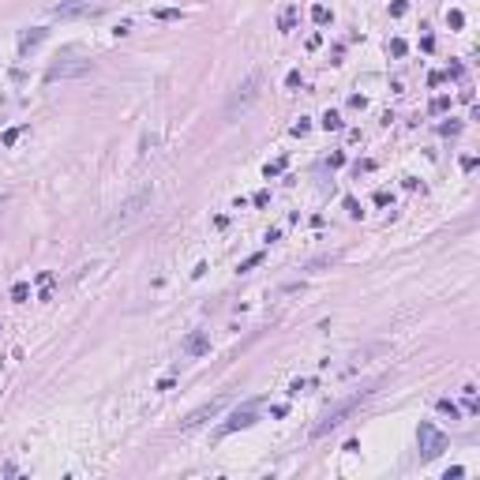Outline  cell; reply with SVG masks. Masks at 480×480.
I'll list each match as a JSON object with an SVG mask.
<instances>
[{
  "label": "cell",
  "mask_w": 480,
  "mask_h": 480,
  "mask_svg": "<svg viewBox=\"0 0 480 480\" xmlns=\"http://www.w3.org/2000/svg\"><path fill=\"white\" fill-rule=\"evenodd\" d=\"M296 26V8L289 4V8H281V15H278V30H293Z\"/></svg>",
  "instance_id": "8fae6325"
},
{
  "label": "cell",
  "mask_w": 480,
  "mask_h": 480,
  "mask_svg": "<svg viewBox=\"0 0 480 480\" xmlns=\"http://www.w3.org/2000/svg\"><path fill=\"white\" fill-rule=\"evenodd\" d=\"M278 173H285V158H278V161H270V165H267V180L278 177Z\"/></svg>",
  "instance_id": "d6986e66"
},
{
  "label": "cell",
  "mask_w": 480,
  "mask_h": 480,
  "mask_svg": "<svg viewBox=\"0 0 480 480\" xmlns=\"http://www.w3.org/2000/svg\"><path fill=\"white\" fill-rule=\"evenodd\" d=\"M443 109H450V98H447V94H439V98L431 101V113H443Z\"/></svg>",
  "instance_id": "7402d4cb"
},
{
  "label": "cell",
  "mask_w": 480,
  "mask_h": 480,
  "mask_svg": "<svg viewBox=\"0 0 480 480\" xmlns=\"http://www.w3.org/2000/svg\"><path fill=\"white\" fill-rule=\"evenodd\" d=\"M308 128H312V120H308V117H300V120H296V124H293V135H304V132H308Z\"/></svg>",
  "instance_id": "603a6c76"
},
{
  "label": "cell",
  "mask_w": 480,
  "mask_h": 480,
  "mask_svg": "<svg viewBox=\"0 0 480 480\" xmlns=\"http://www.w3.org/2000/svg\"><path fill=\"white\" fill-rule=\"evenodd\" d=\"M371 169H375V161H368V158L356 161V173H371Z\"/></svg>",
  "instance_id": "f1b7e54d"
},
{
  "label": "cell",
  "mask_w": 480,
  "mask_h": 480,
  "mask_svg": "<svg viewBox=\"0 0 480 480\" xmlns=\"http://www.w3.org/2000/svg\"><path fill=\"white\" fill-rule=\"evenodd\" d=\"M342 165H345V154L334 150V154H330V169H342Z\"/></svg>",
  "instance_id": "cb8c5ba5"
},
{
  "label": "cell",
  "mask_w": 480,
  "mask_h": 480,
  "mask_svg": "<svg viewBox=\"0 0 480 480\" xmlns=\"http://www.w3.org/2000/svg\"><path fill=\"white\" fill-rule=\"evenodd\" d=\"M319 124L327 128V132H342V117H338L334 109H327V113H323V120H319Z\"/></svg>",
  "instance_id": "7c38bea8"
},
{
  "label": "cell",
  "mask_w": 480,
  "mask_h": 480,
  "mask_svg": "<svg viewBox=\"0 0 480 480\" xmlns=\"http://www.w3.org/2000/svg\"><path fill=\"white\" fill-rule=\"evenodd\" d=\"M465 477V469H462V465H454V469H447V480H462Z\"/></svg>",
  "instance_id": "83f0119b"
},
{
  "label": "cell",
  "mask_w": 480,
  "mask_h": 480,
  "mask_svg": "<svg viewBox=\"0 0 480 480\" xmlns=\"http://www.w3.org/2000/svg\"><path fill=\"white\" fill-rule=\"evenodd\" d=\"M345 210H349V214H353V218H360V203H356V199H353V195H349V199H345Z\"/></svg>",
  "instance_id": "d4e9b609"
},
{
  "label": "cell",
  "mask_w": 480,
  "mask_h": 480,
  "mask_svg": "<svg viewBox=\"0 0 480 480\" xmlns=\"http://www.w3.org/2000/svg\"><path fill=\"white\" fill-rule=\"evenodd\" d=\"M42 42H45V30H42V26H34V30H23V34H19V53L26 57V53L38 49Z\"/></svg>",
  "instance_id": "30bf717a"
},
{
  "label": "cell",
  "mask_w": 480,
  "mask_h": 480,
  "mask_svg": "<svg viewBox=\"0 0 480 480\" xmlns=\"http://www.w3.org/2000/svg\"><path fill=\"white\" fill-rule=\"evenodd\" d=\"M90 71V60H79L75 53H64V57H57L49 64V71H45V83H57V79H75V75H86Z\"/></svg>",
  "instance_id": "277c9868"
},
{
  "label": "cell",
  "mask_w": 480,
  "mask_h": 480,
  "mask_svg": "<svg viewBox=\"0 0 480 480\" xmlns=\"http://www.w3.org/2000/svg\"><path fill=\"white\" fill-rule=\"evenodd\" d=\"M150 203H154V188H139L135 195H128V199L120 203L117 210H113V218L105 221V236L128 233L135 221H143V218H146V210H150Z\"/></svg>",
  "instance_id": "6da1fadb"
},
{
  "label": "cell",
  "mask_w": 480,
  "mask_h": 480,
  "mask_svg": "<svg viewBox=\"0 0 480 480\" xmlns=\"http://www.w3.org/2000/svg\"><path fill=\"white\" fill-rule=\"evenodd\" d=\"M312 23H319V26H327V23H330V11L323 8V4H315V8H312Z\"/></svg>",
  "instance_id": "9a60e30c"
},
{
  "label": "cell",
  "mask_w": 480,
  "mask_h": 480,
  "mask_svg": "<svg viewBox=\"0 0 480 480\" xmlns=\"http://www.w3.org/2000/svg\"><path fill=\"white\" fill-rule=\"evenodd\" d=\"M19 135H23V128H8V132L0 135V143H4V146H11V143L19 139Z\"/></svg>",
  "instance_id": "ac0fdd59"
},
{
  "label": "cell",
  "mask_w": 480,
  "mask_h": 480,
  "mask_svg": "<svg viewBox=\"0 0 480 480\" xmlns=\"http://www.w3.org/2000/svg\"><path fill=\"white\" fill-rule=\"evenodd\" d=\"M259 263H263V252H255V255H248V259H244V263H240V274H244V270H255V267H259Z\"/></svg>",
  "instance_id": "2e32d148"
},
{
  "label": "cell",
  "mask_w": 480,
  "mask_h": 480,
  "mask_svg": "<svg viewBox=\"0 0 480 480\" xmlns=\"http://www.w3.org/2000/svg\"><path fill=\"white\" fill-rule=\"evenodd\" d=\"M439 413H450V420H458V416H462V413H458V405H454V402H447V398L439 402Z\"/></svg>",
  "instance_id": "e0dca14e"
},
{
  "label": "cell",
  "mask_w": 480,
  "mask_h": 480,
  "mask_svg": "<svg viewBox=\"0 0 480 480\" xmlns=\"http://www.w3.org/2000/svg\"><path fill=\"white\" fill-rule=\"evenodd\" d=\"M101 4H94V0H60V4H53V15L57 19H90V15H101Z\"/></svg>",
  "instance_id": "8992f818"
},
{
  "label": "cell",
  "mask_w": 480,
  "mask_h": 480,
  "mask_svg": "<svg viewBox=\"0 0 480 480\" xmlns=\"http://www.w3.org/2000/svg\"><path fill=\"white\" fill-rule=\"evenodd\" d=\"M443 79H447V75H443V71H431V75H428V86H439V83H443Z\"/></svg>",
  "instance_id": "f546056e"
},
{
  "label": "cell",
  "mask_w": 480,
  "mask_h": 480,
  "mask_svg": "<svg viewBox=\"0 0 480 480\" xmlns=\"http://www.w3.org/2000/svg\"><path fill=\"white\" fill-rule=\"evenodd\" d=\"M447 23L454 26V30H462V26H465V15H462V11H447Z\"/></svg>",
  "instance_id": "44dd1931"
},
{
  "label": "cell",
  "mask_w": 480,
  "mask_h": 480,
  "mask_svg": "<svg viewBox=\"0 0 480 480\" xmlns=\"http://www.w3.org/2000/svg\"><path fill=\"white\" fill-rule=\"evenodd\" d=\"M255 424V402H248L244 409H236L233 416H229L225 424L218 428V435H233V431H240V428H252Z\"/></svg>",
  "instance_id": "ba28073f"
},
{
  "label": "cell",
  "mask_w": 480,
  "mask_h": 480,
  "mask_svg": "<svg viewBox=\"0 0 480 480\" xmlns=\"http://www.w3.org/2000/svg\"><path fill=\"white\" fill-rule=\"evenodd\" d=\"M206 349H210V338L203 334V330H192V334L180 342V353H184V356H203Z\"/></svg>",
  "instance_id": "9c48e42d"
},
{
  "label": "cell",
  "mask_w": 480,
  "mask_h": 480,
  "mask_svg": "<svg viewBox=\"0 0 480 480\" xmlns=\"http://www.w3.org/2000/svg\"><path fill=\"white\" fill-rule=\"evenodd\" d=\"M416 439H420V458L424 462H431V458H439L443 450H447V435H443L435 424H420V428H416Z\"/></svg>",
  "instance_id": "5b68a950"
},
{
  "label": "cell",
  "mask_w": 480,
  "mask_h": 480,
  "mask_svg": "<svg viewBox=\"0 0 480 480\" xmlns=\"http://www.w3.org/2000/svg\"><path fill=\"white\" fill-rule=\"evenodd\" d=\"M405 53H409V45H405L402 38H394V42H390V57H405Z\"/></svg>",
  "instance_id": "ffe728a7"
},
{
  "label": "cell",
  "mask_w": 480,
  "mask_h": 480,
  "mask_svg": "<svg viewBox=\"0 0 480 480\" xmlns=\"http://www.w3.org/2000/svg\"><path fill=\"white\" fill-rule=\"evenodd\" d=\"M390 15H394V19L405 15V0H394V4H390Z\"/></svg>",
  "instance_id": "484cf974"
},
{
  "label": "cell",
  "mask_w": 480,
  "mask_h": 480,
  "mask_svg": "<svg viewBox=\"0 0 480 480\" xmlns=\"http://www.w3.org/2000/svg\"><path fill=\"white\" fill-rule=\"evenodd\" d=\"M259 94H263V71H252L244 83L229 94V101H225V120H240L255 101H259Z\"/></svg>",
  "instance_id": "7a4b0ae2"
},
{
  "label": "cell",
  "mask_w": 480,
  "mask_h": 480,
  "mask_svg": "<svg viewBox=\"0 0 480 480\" xmlns=\"http://www.w3.org/2000/svg\"><path fill=\"white\" fill-rule=\"evenodd\" d=\"M300 83H304L300 71H289V75H285V86H300Z\"/></svg>",
  "instance_id": "4316f807"
},
{
  "label": "cell",
  "mask_w": 480,
  "mask_h": 480,
  "mask_svg": "<svg viewBox=\"0 0 480 480\" xmlns=\"http://www.w3.org/2000/svg\"><path fill=\"white\" fill-rule=\"evenodd\" d=\"M26 296H30V285H26V281L11 285V300H15V304H26Z\"/></svg>",
  "instance_id": "5bb4252c"
},
{
  "label": "cell",
  "mask_w": 480,
  "mask_h": 480,
  "mask_svg": "<svg viewBox=\"0 0 480 480\" xmlns=\"http://www.w3.org/2000/svg\"><path fill=\"white\" fill-rule=\"evenodd\" d=\"M371 394H375V387H368V390H360V394L345 398V402H342V405H334V409H330V413H323V420H319V424H315V428H312V435H315V439H323V435H330V431H334V428H342V424H345V416L353 413V409H356V405L364 402V398H371Z\"/></svg>",
  "instance_id": "3957f363"
},
{
  "label": "cell",
  "mask_w": 480,
  "mask_h": 480,
  "mask_svg": "<svg viewBox=\"0 0 480 480\" xmlns=\"http://www.w3.org/2000/svg\"><path fill=\"white\" fill-rule=\"evenodd\" d=\"M154 19H161V23H173V19H184V11H180V8H158V11H154Z\"/></svg>",
  "instance_id": "4fadbf2b"
},
{
  "label": "cell",
  "mask_w": 480,
  "mask_h": 480,
  "mask_svg": "<svg viewBox=\"0 0 480 480\" xmlns=\"http://www.w3.org/2000/svg\"><path fill=\"white\" fill-rule=\"evenodd\" d=\"M225 405H229V394H218V398H210L206 405H199V409H192V413H188V416H184L180 424H184V428H199V424L214 420V416H218L221 409H225Z\"/></svg>",
  "instance_id": "52a82bcc"
}]
</instances>
